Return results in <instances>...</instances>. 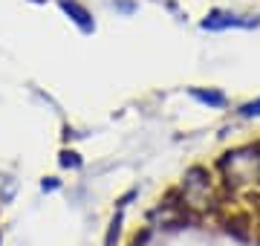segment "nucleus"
<instances>
[{
  "label": "nucleus",
  "instance_id": "12",
  "mask_svg": "<svg viewBox=\"0 0 260 246\" xmlns=\"http://www.w3.org/2000/svg\"><path fill=\"white\" fill-rule=\"evenodd\" d=\"M29 3H38V6H41V3H49V0H29Z\"/></svg>",
  "mask_w": 260,
  "mask_h": 246
},
{
  "label": "nucleus",
  "instance_id": "7",
  "mask_svg": "<svg viewBox=\"0 0 260 246\" xmlns=\"http://www.w3.org/2000/svg\"><path fill=\"white\" fill-rule=\"evenodd\" d=\"M110 9L121 18H130V15H136L139 12V3L136 0H110Z\"/></svg>",
  "mask_w": 260,
  "mask_h": 246
},
{
  "label": "nucleus",
  "instance_id": "3",
  "mask_svg": "<svg viewBox=\"0 0 260 246\" xmlns=\"http://www.w3.org/2000/svg\"><path fill=\"white\" fill-rule=\"evenodd\" d=\"M203 32H229V29H260V15H246V12L234 9H208L203 20H200Z\"/></svg>",
  "mask_w": 260,
  "mask_h": 246
},
{
  "label": "nucleus",
  "instance_id": "1",
  "mask_svg": "<svg viewBox=\"0 0 260 246\" xmlns=\"http://www.w3.org/2000/svg\"><path fill=\"white\" fill-rule=\"evenodd\" d=\"M229 191H251L260 189V142L240 145L225 151L217 162Z\"/></svg>",
  "mask_w": 260,
  "mask_h": 246
},
{
  "label": "nucleus",
  "instance_id": "6",
  "mask_svg": "<svg viewBox=\"0 0 260 246\" xmlns=\"http://www.w3.org/2000/svg\"><path fill=\"white\" fill-rule=\"evenodd\" d=\"M58 165L67 171H81L84 168V160H81V153L73 151V148H64V151L58 153Z\"/></svg>",
  "mask_w": 260,
  "mask_h": 246
},
{
  "label": "nucleus",
  "instance_id": "5",
  "mask_svg": "<svg viewBox=\"0 0 260 246\" xmlns=\"http://www.w3.org/2000/svg\"><path fill=\"white\" fill-rule=\"evenodd\" d=\"M188 96L197 104L208 107V110H223V107H229V96L220 87H188Z\"/></svg>",
  "mask_w": 260,
  "mask_h": 246
},
{
  "label": "nucleus",
  "instance_id": "9",
  "mask_svg": "<svg viewBox=\"0 0 260 246\" xmlns=\"http://www.w3.org/2000/svg\"><path fill=\"white\" fill-rule=\"evenodd\" d=\"M237 116L240 119H260V96L251 99V102H246V104H240L237 107Z\"/></svg>",
  "mask_w": 260,
  "mask_h": 246
},
{
  "label": "nucleus",
  "instance_id": "10",
  "mask_svg": "<svg viewBox=\"0 0 260 246\" xmlns=\"http://www.w3.org/2000/svg\"><path fill=\"white\" fill-rule=\"evenodd\" d=\"M15 189H18V180L15 177H0V200L9 203L15 197Z\"/></svg>",
  "mask_w": 260,
  "mask_h": 246
},
{
  "label": "nucleus",
  "instance_id": "4",
  "mask_svg": "<svg viewBox=\"0 0 260 246\" xmlns=\"http://www.w3.org/2000/svg\"><path fill=\"white\" fill-rule=\"evenodd\" d=\"M55 3H58V9L64 12V18L70 20L81 35H93L95 29H99L95 15L87 3H81V0H55Z\"/></svg>",
  "mask_w": 260,
  "mask_h": 246
},
{
  "label": "nucleus",
  "instance_id": "2",
  "mask_svg": "<svg viewBox=\"0 0 260 246\" xmlns=\"http://www.w3.org/2000/svg\"><path fill=\"white\" fill-rule=\"evenodd\" d=\"M179 194H182V203L191 208H205L214 197V180L211 171L203 168V165H194V168L185 171L182 177V186H179Z\"/></svg>",
  "mask_w": 260,
  "mask_h": 246
},
{
  "label": "nucleus",
  "instance_id": "11",
  "mask_svg": "<svg viewBox=\"0 0 260 246\" xmlns=\"http://www.w3.org/2000/svg\"><path fill=\"white\" fill-rule=\"evenodd\" d=\"M61 189V180H58V177H47V180L41 182V191H44V194H52V191H58Z\"/></svg>",
  "mask_w": 260,
  "mask_h": 246
},
{
  "label": "nucleus",
  "instance_id": "8",
  "mask_svg": "<svg viewBox=\"0 0 260 246\" xmlns=\"http://www.w3.org/2000/svg\"><path fill=\"white\" fill-rule=\"evenodd\" d=\"M121 220H124V208L116 211V218H113V223H110V232H107L104 246H116V240H119V235H121Z\"/></svg>",
  "mask_w": 260,
  "mask_h": 246
}]
</instances>
